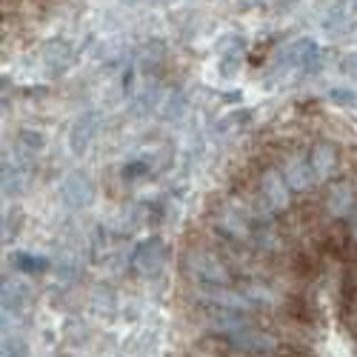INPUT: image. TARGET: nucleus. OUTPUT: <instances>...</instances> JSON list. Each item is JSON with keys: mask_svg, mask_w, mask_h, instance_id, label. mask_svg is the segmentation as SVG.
<instances>
[{"mask_svg": "<svg viewBox=\"0 0 357 357\" xmlns=\"http://www.w3.org/2000/svg\"><path fill=\"white\" fill-rule=\"evenodd\" d=\"M183 272L200 289H215V286H226L229 283L226 263L212 249H203V246H195V249H189L183 255Z\"/></svg>", "mask_w": 357, "mask_h": 357, "instance_id": "1", "label": "nucleus"}, {"mask_svg": "<svg viewBox=\"0 0 357 357\" xmlns=\"http://www.w3.org/2000/svg\"><path fill=\"white\" fill-rule=\"evenodd\" d=\"M215 337L226 351H234V354L269 357V354L280 351V340L269 332H263V329H255V326H243V329L223 332V335H215Z\"/></svg>", "mask_w": 357, "mask_h": 357, "instance_id": "2", "label": "nucleus"}, {"mask_svg": "<svg viewBox=\"0 0 357 357\" xmlns=\"http://www.w3.org/2000/svg\"><path fill=\"white\" fill-rule=\"evenodd\" d=\"M215 226H218V231H223L229 237V241H249V237H255L252 212L243 209V206H237V203H229L223 209H218Z\"/></svg>", "mask_w": 357, "mask_h": 357, "instance_id": "3", "label": "nucleus"}, {"mask_svg": "<svg viewBox=\"0 0 357 357\" xmlns=\"http://www.w3.org/2000/svg\"><path fill=\"white\" fill-rule=\"evenodd\" d=\"M135 263V269L140 275H158L163 269V263H166V243L160 241V237H149V241H143L132 257Z\"/></svg>", "mask_w": 357, "mask_h": 357, "instance_id": "4", "label": "nucleus"}, {"mask_svg": "<svg viewBox=\"0 0 357 357\" xmlns=\"http://www.w3.org/2000/svg\"><path fill=\"white\" fill-rule=\"evenodd\" d=\"M280 172H283L286 183H289L294 192H303V189H309V186L317 181V177H314V169H312V160H309V155H303V152L289 155Z\"/></svg>", "mask_w": 357, "mask_h": 357, "instance_id": "5", "label": "nucleus"}, {"mask_svg": "<svg viewBox=\"0 0 357 357\" xmlns=\"http://www.w3.org/2000/svg\"><path fill=\"white\" fill-rule=\"evenodd\" d=\"M92 195H95V186L83 172H72L61 186V197L69 209H83V206H89L92 203Z\"/></svg>", "mask_w": 357, "mask_h": 357, "instance_id": "6", "label": "nucleus"}, {"mask_svg": "<svg viewBox=\"0 0 357 357\" xmlns=\"http://www.w3.org/2000/svg\"><path fill=\"white\" fill-rule=\"evenodd\" d=\"M283 57H286V66H294V69H301V72H317L320 69V49L312 40L291 43L283 52Z\"/></svg>", "mask_w": 357, "mask_h": 357, "instance_id": "7", "label": "nucleus"}, {"mask_svg": "<svg viewBox=\"0 0 357 357\" xmlns=\"http://www.w3.org/2000/svg\"><path fill=\"white\" fill-rule=\"evenodd\" d=\"M357 206L354 189L349 183H335L329 192H326V212L332 218H349Z\"/></svg>", "mask_w": 357, "mask_h": 357, "instance_id": "8", "label": "nucleus"}, {"mask_svg": "<svg viewBox=\"0 0 357 357\" xmlns=\"http://www.w3.org/2000/svg\"><path fill=\"white\" fill-rule=\"evenodd\" d=\"M309 160H312L317 181H326V177H332L337 169V149L332 143H317L309 152Z\"/></svg>", "mask_w": 357, "mask_h": 357, "instance_id": "9", "label": "nucleus"}, {"mask_svg": "<svg viewBox=\"0 0 357 357\" xmlns=\"http://www.w3.org/2000/svg\"><path fill=\"white\" fill-rule=\"evenodd\" d=\"M95 135H98V117L95 114H83V117H77L72 132H69V146L75 149L77 155H83L86 149L92 146Z\"/></svg>", "mask_w": 357, "mask_h": 357, "instance_id": "10", "label": "nucleus"}, {"mask_svg": "<svg viewBox=\"0 0 357 357\" xmlns=\"http://www.w3.org/2000/svg\"><path fill=\"white\" fill-rule=\"evenodd\" d=\"M26 301H29V294L20 283H15V280L3 283V314H17L26 306Z\"/></svg>", "mask_w": 357, "mask_h": 357, "instance_id": "11", "label": "nucleus"}, {"mask_svg": "<svg viewBox=\"0 0 357 357\" xmlns=\"http://www.w3.org/2000/svg\"><path fill=\"white\" fill-rule=\"evenodd\" d=\"M23 189V169H17L15 163H9L6 169H3V192L12 197V195H17Z\"/></svg>", "mask_w": 357, "mask_h": 357, "instance_id": "12", "label": "nucleus"}, {"mask_svg": "<svg viewBox=\"0 0 357 357\" xmlns=\"http://www.w3.org/2000/svg\"><path fill=\"white\" fill-rule=\"evenodd\" d=\"M0 354L3 357H29V349L20 337L9 335V337H3V349H0Z\"/></svg>", "mask_w": 357, "mask_h": 357, "instance_id": "13", "label": "nucleus"}, {"mask_svg": "<svg viewBox=\"0 0 357 357\" xmlns=\"http://www.w3.org/2000/svg\"><path fill=\"white\" fill-rule=\"evenodd\" d=\"M17 149H20V152H23V149H29V155H38L43 149V137L38 132H23L17 137Z\"/></svg>", "mask_w": 357, "mask_h": 357, "instance_id": "14", "label": "nucleus"}, {"mask_svg": "<svg viewBox=\"0 0 357 357\" xmlns=\"http://www.w3.org/2000/svg\"><path fill=\"white\" fill-rule=\"evenodd\" d=\"M291 263H294V272H297V275H303V278H309V275H314V272H317V263H314V257H312V255L297 252Z\"/></svg>", "mask_w": 357, "mask_h": 357, "instance_id": "15", "label": "nucleus"}, {"mask_svg": "<svg viewBox=\"0 0 357 357\" xmlns=\"http://www.w3.org/2000/svg\"><path fill=\"white\" fill-rule=\"evenodd\" d=\"M12 263H23L20 272H43L46 269V260L43 257H29V255H15Z\"/></svg>", "mask_w": 357, "mask_h": 357, "instance_id": "16", "label": "nucleus"}, {"mask_svg": "<svg viewBox=\"0 0 357 357\" xmlns=\"http://www.w3.org/2000/svg\"><path fill=\"white\" fill-rule=\"evenodd\" d=\"M289 314L297 317V320H314V309H312L309 303H303V301H294V303L289 306Z\"/></svg>", "mask_w": 357, "mask_h": 357, "instance_id": "17", "label": "nucleus"}, {"mask_svg": "<svg viewBox=\"0 0 357 357\" xmlns=\"http://www.w3.org/2000/svg\"><path fill=\"white\" fill-rule=\"evenodd\" d=\"M343 69H346L349 75H357V54H351V57H346V63H343Z\"/></svg>", "mask_w": 357, "mask_h": 357, "instance_id": "18", "label": "nucleus"}]
</instances>
